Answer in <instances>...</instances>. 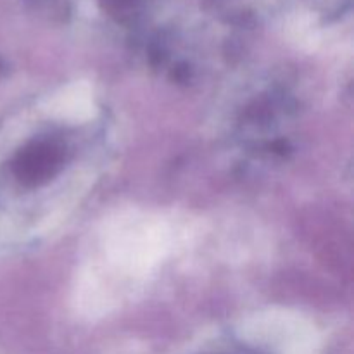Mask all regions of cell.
Here are the masks:
<instances>
[{"label":"cell","mask_w":354,"mask_h":354,"mask_svg":"<svg viewBox=\"0 0 354 354\" xmlns=\"http://www.w3.org/2000/svg\"><path fill=\"white\" fill-rule=\"evenodd\" d=\"M61 162V149L52 144H37L33 149L24 152L19 162V176L23 180L37 183L54 173Z\"/></svg>","instance_id":"cell-1"}]
</instances>
